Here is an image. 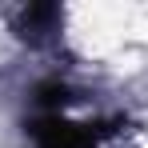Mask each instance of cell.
<instances>
[{"label": "cell", "mask_w": 148, "mask_h": 148, "mask_svg": "<svg viewBox=\"0 0 148 148\" xmlns=\"http://www.w3.org/2000/svg\"><path fill=\"white\" fill-rule=\"evenodd\" d=\"M28 132H32L36 148H100L104 136H112V128L104 120H76L72 116V92L60 80H48L36 88Z\"/></svg>", "instance_id": "obj_1"}, {"label": "cell", "mask_w": 148, "mask_h": 148, "mask_svg": "<svg viewBox=\"0 0 148 148\" xmlns=\"http://www.w3.org/2000/svg\"><path fill=\"white\" fill-rule=\"evenodd\" d=\"M60 20V8H52V4H32L24 16H20V28H24L28 40H40V36H48L52 28Z\"/></svg>", "instance_id": "obj_2"}]
</instances>
